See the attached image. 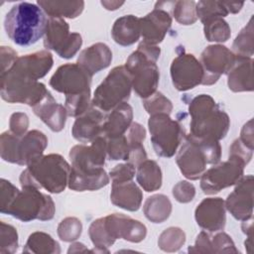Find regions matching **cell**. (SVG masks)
I'll list each match as a JSON object with an SVG mask.
<instances>
[{
    "mask_svg": "<svg viewBox=\"0 0 254 254\" xmlns=\"http://www.w3.org/2000/svg\"><path fill=\"white\" fill-rule=\"evenodd\" d=\"M70 166L59 154L42 155L33 160L21 173L22 188L32 187L46 190L51 193H60L68 184Z\"/></svg>",
    "mask_w": 254,
    "mask_h": 254,
    "instance_id": "1",
    "label": "cell"
},
{
    "mask_svg": "<svg viewBox=\"0 0 254 254\" xmlns=\"http://www.w3.org/2000/svg\"><path fill=\"white\" fill-rule=\"evenodd\" d=\"M48 18L37 4L20 2L6 14L4 28L9 39L18 46L37 43L46 32Z\"/></svg>",
    "mask_w": 254,
    "mask_h": 254,
    "instance_id": "2",
    "label": "cell"
},
{
    "mask_svg": "<svg viewBox=\"0 0 254 254\" xmlns=\"http://www.w3.org/2000/svg\"><path fill=\"white\" fill-rule=\"evenodd\" d=\"M190 115V135L206 140L219 141L229 130L227 113L208 94L193 97L189 105Z\"/></svg>",
    "mask_w": 254,
    "mask_h": 254,
    "instance_id": "3",
    "label": "cell"
},
{
    "mask_svg": "<svg viewBox=\"0 0 254 254\" xmlns=\"http://www.w3.org/2000/svg\"><path fill=\"white\" fill-rule=\"evenodd\" d=\"M160 54L158 46L142 42L128 57L124 65L130 74L132 88L144 99L153 95L159 85L160 72L156 63Z\"/></svg>",
    "mask_w": 254,
    "mask_h": 254,
    "instance_id": "4",
    "label": "cell"
},
{
    "mask_svg": "<svg viewBox=\"0 0 254 254\" xmlns=\"http://www.w3.org/2000/svg\"><path fill=\"white\" fill-rule=\"evenodd\" d=\"M221 147L218 141L186 136L176 162L181 173L189 180H197L206 171V165H215L220 161Z\"/></svg>",
    "mask_w": 254,
    "mask_h": 254,
    "instance_id": "5",
    "label": "cell"
},
{
    "mask_svg": "<svg viewBox=\"0 0 254 254\" xmlns=\"http://www.w3.org/2000/svg\"><path fill=\"white\" fill-rule=\"evenodd\" d=\"M48 146L47 136L39 130H31L23 136L6 131L0 137L1 158L9 163L28 166L43 155Z\"/></svg>",
    "mask_w": 254,
    "mask_h": 254,
    "instance_id": "6",
    "label": "cell"
},
{
    "mask_svg": "<svg viewBox=\"0 0 254 254\" xmlns=\"http://www.w3.org/2000/svg\"><path fill=\"white\" fill-rule=\"evenodd\" d=\"M56 211L55 202L49 194H46L36 188L24 187L18 190L10 204L1 210L19 220L28 222L39 219L42 221L51 220Z\"/></svg>",
    "mask_w": 254,
    "mask_h": 254,
    "instance_id": "7",
    "label": "cell"
},
{
    "mask_svg": "<svg viewBox=\"0 0 254 254\" xmlns=\"http://www.w3.org/2000/svg\"><path fill=\"white\" fill-rule=\"evenodd\" d=\"M132 90V81L124 65L111 69L96 87L91 105L99 110L109 112L123 102H127Z\"/></svg>",
    "mask_w": 254,
    "mask_h": 254,
    "instance_id": "8",
    "label": "cell"
},
{
    "mask_svg": "<svg viewBox=\"0 0 254 254\" xmlns=\"http://www.w3.org/2000/svg\"><path fill=\"white\" fill-rule=\"evenodd\" d=\"M148 127L156 154L164 158L173 157L185 137L182 125L170 114L158 113L150 115Z\"/></svg>",
    "mask_w": 254,
    "mask_h": 254,
    "instance_id": "9",
    "label": "cell"
},
{
    "mask_svg": "<svg viewBox=\"0 0 254 254\" xmlns=\"http://www.w3.org/2000/svg\"><path fill=\"white\" fill-rule=\"evenodd\" d=\"M249 162L236 152L229 151L227 161L215 164L200 177V188L206 194H214L235 185L242 177Z\"/></svg>",
    "mask_w": 254,
    "mask_h": 254,
    "instance_id": "10",
    "label": "cell"
},
{
    "mask_svg": "<svg viewBox=\"0 0 254 254\" xmlns=\"http://www.w3.org/2000/svg\"><path fill=\"white\" fill-rule=\"evenodd\" d=\"M0 79L1 97L9 103H24L34 107L50 92L44 83L24 78L11 71L0 74Z\"/></svg>",
    "mask_w": 254,
    "mask_h": 254,
    "instance_id": "11",
    "label": "cell"
},
{
    "mask_svg": "<svg viewBox=\"0 0 254 254\" xmlns=\"http://www.w3.org/2000/svg\"><path fill=\"white\" fill-rule=\"evenodd\" d=\"M82 38L78 33H70L64 19L48 18L44 35L46 49L55 51L63 59L72 58L80 49Z\"/></svg>",
    "mask_w": 254,
    "mask_h": 254,
    "instance_id": "12",
    "label": "cell"
},
{
    "mask_svg": "<svg viewBox=\"0 0 254 254\" xmlns=\"http://www.w3.org/2000/svg\"><path fill=\"white\" fill-rule=\"evenodd\" d=\"M106 156V139L103 136H99L89 145H75L70 149V169L84 175L100 173L104 170Z\"/></svg>",
    "mask_w": 254,
    "mask_h": 254,
    "instance_id": "13",
    "label": "cell"
},
{
    "mask_svg": "<svg viewBox=\"0 0 254 254\" xmlns=\"http://www.w3.org/2000/svg\"><path fill=\"white\" fill-rule=\"evenodd\" d=\"M91 77L77 64H65L58 67L50 79V85L65 97L90 94Z\"/></svg>",
    "mask_w": 254,
    "mask_h": 254,
    "instance_id": "14",
    "label": "cell"
},
{
    "mask_svg": "<svg viewBox=\"0 0 254 254\" xmlns=\"http://www.w3.org/2000/svg\"><path fill=\"white\" fill-rule=\"evenodd\" d=\"M236 56L222 45H210L200 55V64L203 69V85L215 83L222 74L228 73L233 66Z\"/></svg>",
    "mask_w": 254,
    "mask_h": 254,
    "instance_id": "15",
    "label": "cell"
},
{
    "mask_svg": "<svg viewBox=\"0 0 254 254\" xmlns=\"http://www.w3.org/2000/svg\"><path fill=\"white\" fill-rule=\"evenodd\" d=\"M174 86L180 91H186L202 83L203 69L196 58L181 49L173 60L170 67Z\"/></svg>",
    "mask_w": 254,
    "mask_h": 254,
    "instance_id": "16",
    "label": "cell"
},
{
    "mask_svg": "<svg viewBox=\"0 0 254 254\" xmlns=\"http://www.w3.org/2000/svg\"><path fill=\"white\" fill-rule=\"evenodd\" d=\"M235 185L233 191L224 200L225 207L237 220L250 219L253 214V176L242 177Z\"/></svg>",
    "mask_w": 254,
    "mask_h": 254,
    "instance_id": "17",
    "label": "cell"
},
{
    "mask_svg": "<svg viewBox=\"0 0 254 254\" xmlns=\"http://www.w3.org/2000/svg\"><path fill=\"white\" fill-rule=\"evenodd\" d=\"M103 218L105 228L114 241L122 238L130 242L138 243L144 240L147 235V228L141 221L125 214L112 213Z\"/></svg>",
    "mask_w": 254,
    "mask_h": 254,
    "instance_id": "18",
    "label": "cell"
},
{
    "mask_svg": "<svg viewBox=\"0 0 254 254\" xmlns=\"http://www.w3.org/2000/svg\"><path fill=\"white\" fill-rule=\"evenodd\" d=\"M53 64L54 60L52 54L44 50L18 57L13 66L8 71H12L31 80H38L50 71Z\"/></svg>",
    "mask_w": 254,
    "mask_h": 254,
    "instance_id": "19",
    "label": "cell"
},
{
    "mask_svg": "<svg viewBox=\"0 0 254 254\" xmlns=\"http://www.w3.org/2000/svg\"><path fill=\"white\" fill-rule=\"evenodd\" d=\"M225 202L221 197H207L201 200L195 210L196 223L209 232L222 230L226 222Z\"/></svg>",
    "mask_w": 254,
    "mask_h": 254,
    "instance_id": "20",
    "label": "cell"
},
{
    "mask_svg": "<svg viewBox=\"0 0 254 254\" xmlns=\"http://www.w3.org/2000/svg\"><path fill=\"white\" fill-rule=\"evenodd\" d=\"M172 26V16L168 11L156 4L154 10L140 18L141 36L143 42L156 45L161 43Z\"/></svg>",
    "mask_w": 254,
    "mask_h": 254,
    "instance_id": "21",
    "label": "cell"
},
{
    "mask_svg": "<svg viewBox=\"0 0 254 254\" xmlns=\"http://www.w3.org/2000/svg\"><path fill=\"white\" fill-rule=\"evenodd\" d=\"M105 118L103 111L90 105L83 114L76 117L71 129L73 138L81 143H91L102 136Z\"/></svg>",
    "mask_w": 254,
    "mask_h": 254,
    "instance_id": "22",
    "label": "cell"
},
{
    "mask_svg": "<svg viewBox=\"0 0 254 254\" xmlns=\"http://www.w3.org/2000/svg\"><path fill=\"white\" fill-rule=\"evenodd\" d=\"M32 108L34 113L52 131L60 132L64 128L67 116L66 109L64 105L58 103L50 92Z\"/></svg>",
    "mask_w": 254,
    "mask_h": 254,
    "instance_id": "23",
    "label": "cell"
},
{
    "mask_svg": "<svg viewBox=\"0 0 254 254\" xmlns=\"http://www.w3.org/2000/svg\"><path fill=\"white\" fill-rule=\"evenodd\" d=\"M111 61L112 52L109 47L103 43H96L81 51L76 64L92 76L109 66Z\"/></svg>",
    "mask_w": 254,
    "mask_h": 254,
    "instance_id": "24",
    "label": "cell"
},
{
    "mask_svg": "<svg viewBox=\"0 0 254 254\" xmlns=\"http://www.w3.org/2000/svg\"><path fill=\"white\" fill-rule=\"evenodd\" d=\"M133 123V109L127 103L123 102L116 106L106 115L102 136L106 139L123 136Z\"/></svg>",
    "mask_w": 254,
    "mask_h": 254,
    "instance_id": "25",
    "label": "cell"
},
{
    "mask_svg": "<svg viewBox=\"0 0 254 254\" xmlns=\"http://www.w3.org/2000/svg\"><path fill=\"white\" fill-rule=\"evenodd\" d=\"M110 199L114 205L120 208L129 211H136L141 206L143 192L133 181L112 184Z\"/></svg>",
    "mask_w": 254,
    "mask_h": 254,
    "instance_id": "26",
    "label": "cell"
},
{
    "mask_svg": "<svg viewBox=\"0 0 254 254\" xmlns=\"http://www.w3.org/2000/svg\"><path fill=\"white\" fill-rule=\"evenodd\" d=\"M252 64V58L236 56L235 63L227 73V84L230 90L233 92L253 90Z\"/></svg>",
    "mask_w": 254,
    "mask_h": 254,
    "instance_id": "27",
    "label": "cell"
},
{
    "mask_svg": "<svg viewBox=\"0 0 254 254\" xmlns=\"http://www.w3.org/2000/svg\"><path fill=\"white\" fill-rule=\"evenodd\" d=\"M111 36L120 46L135 44L141 37L140 18L134 15H125L118 18L112 27Z\"/></svg>",
    "mask_w": 254,
    "mask_h": 254,
    "instance_id": "28",
    "label": "cell"
},
{
    "mask_svg": "<svg viewBox=\"0 0 254 254\" xmlns=\"http://www.w3.org/2000/svg\"><path fill=\"white\" fill-rule=\"evenodd\" d=\"M243 2H225V1H198L195 5L196 16L203 23L215 19L224 18L229 13L236 14L243 7Z\"/></svg>",
    "mask_w": 254,
    "mask_h": 254,
    "instance_id": "29",
    "label": "cell"
},
{
    "mask_svg": "<svg viewBox=\"0 0 254 254\" xmlns=\"http://www.w3.org/2000/svg\"><path fill=\"white\" fill-rule=\"evenodd\" d=\"M37 4L51 18H76L84 8L83 1H38Z\"/></svg>",
    "mask_w": 254,
    "mask_h": 254,
    "instance_id": "30",
    "label": "cell"
},
{
    "mask_svg": "<svg viewBox=\"0 0 254 254\" xmlns=\"http://www.w3.org/2000/svg\"><path fill=\"white\" fill-rule=\"evenodd\" d=\"M136 179L139 186L146 191L151 192L159 190L162 186V171L157 162L145 160L137 166Z\"/></svg>",
    "mask_w": 254,
    "mask_h": 254,
    "instance_id": "31",
    "label": "cell"
},
{
    "mask_svg": "<svg viewBox=\"0 0 254 254\" xmlns=\"http://www.w3.org/2000/svg\"><path fill=\"white\" fill-rule=\"evenodd\" d=\"M109 183V176L106 174L105 170L100 173L93 175H84L74 172L70 169L68 178V188L75 191L84 190H96Z\"/></svg>",
    "mask_w": 254,
    "mask_h": 254,
    "instance_id": "32",
    "label": "cell"
},
{
    "mask_svg": "<svg viewBox=\"0 0 254 254\" xmlns=\"http://www.w3.org/2000/svg\"><path fill=\"white\" fill-rule=\"evenodd\" d=\"M143 211L151 222L162 223L169 218L172 212V203L167 195L161 193L154 194L146 199Z\"/></svg>",
    "mask_w": 254,
    "mask_h": 254,
    "instance_id": "33",
    "label": "cell"
},
{
    "mask_svg": "<svg viewBox=\"0 0 254 254\" xmlns=\"http://www.w3.org/2000/svg\"><path fill=\"white\" fill-rule=\"evenodd\" d=\"M23 252L35 254H59L60 244L48 233L36 231L30 234L23 248Z\"/></svg>",
    "mask_w": 254,
    "mask_h": 254,
    "instance_id": "34",
    "label": "cell"
},
{
    "mask_svg": "<svg viewBox=\"0 0 254 254\" xmlns=\"http://www.w3.org/2000/svg\"><path fill=\"white\" fill-rule=\"evenodd\" d=\"M88 234L90 237L91 242L94 245V249L91 252H106L108 253L107 248L114 244V240L109 236L105 225H104V218L100 217L92 221L89 226Z\"/></svg>",
    "mask_w": 254,
    "mask_h": 254,
    "instance_id": "35",
    "label": "cell"
},
{
    "mask_svg": "<svg viewBox=\"0 0 254 254\" xmlns=\"http://www.w3.org/2000/svg\"><path fill=\"white\" fill-rule=\"evenodd\" d=\"M253 17L250 18L247 25L240 31L235 38L232 48L233 54L240 57L252 58L253 56Z\"/></svg>",
    "mask_w": 254,
    "mask_h": 254,
    "instance_id": "36",
    "label": "cell"
},
{
    "mask_svg": "<svg viewBox=\"0 0 254 254\" xmlns=\"http://www.w3.org/2000/svg\"><path fill=\"white\" fill-rule=\"evenodd\" d=\"M203 32L208 42H226L231 36L230 27L223 18H215L203 23Z\"/></svg>",
    "mask_w": 254,
    "mask_h": 254,
    "instance_id": "37",
    "label": "cell"
},
{
    "mask_svg": "<svg viewBox=\"0 0 254 254\" xmlns=\"http://www.w3.org/2000/svg\"><path fill=\"white\" fill-rule=\"evenodd\" d=\"M186 234L179 227H169L159 236L158 246L165 252H176L185 244Z\"/></svg>",
    "mask_w": 254,
    "mask_h": 254,
    "instance_id": "38",
    "label": "cell"
},
{
    "mask_svg": "<svg viewBox=\"0 0 254 254\" xmlns=\"http://www.w3.org/2000/svg\"><path fill=\"white\" fill-rule=\"evenodd\" d=\"M172 5L173 16L180 24L191 25L197 20L194 1H175Z\"/></svg>",
    "mask_w": 254,
    "mask_h": 254,
    "instance_id": "39",
    "label": "cell"
},
{
    "mask_svg": "<svg viewBox=\"0 0 254 254\" xmlns=\"http://www.w3.org/2000/svg\"><path fill=\"white\" fill-rule=\"evenodd\" d=\"M129 153L130 148L125 134L117 138L106 139V154L109 160L128 161Z\"/></svg>",
    "mask_w": 254,
    "mask_h": 254,
    "instance_id": "40",
    "label": "cell"
},
{
    "mask_svg": "<svg viewBox=\"0 0 254 254\" xmlns=\"http://www.w3.org/2000/svg\"><path fill=\"white\" fill-rule=\"evenodd\" d=\"M18 249V233L15 227L0 222V253L12 254Z\"/></svg>",
    "mask_w": 254,
    "mask_h": 254,
    "instance_id": "41",
    "label": "cell"
},
{
    "mask_svg": "<svg viewBox=\"0 0 254 254\" xmlns=\"http://www.w3.org/2000/svg\"><path fill=\"white\" fill-rule=\"evenodd\" d=\"M82 231V224L76 217H66L63 219L58 226L59 237L65 242L76 240Z\"/></svg>",
    "mask_w": 254,
    "mask_h": 254,
    "instance_id": "42",
    "label": "cell"
},
{
    "mask_svg": "<svg viewBox=\"0 0 254 254\" xmlns=\"http://www.w3.org/2000/svg\"><path fill=\"white\" fill-rule=\"evenodd\" d=\"M145 110L150 114L166 113L170 114L173 110V104L170 99H168L163 93L156 91L153 95L145 98L143 101Z\"/></svg>",
    "mask_w": 254,
    "mask_h": 254,
    "instance_id": "43",
    "label": "cell"
},
{
    "mask_svg": "<svg viewBox=\"0 0 254 254\" xmlns=\"http://www.w3.org/2000/svg\"><path fill=\"white\" fill-rule=\"evenodd\" d=\"M211 253H238L231 237L225 232H218L210 237Z\"/></svg>",
    "mask_w": 254,
    "mask_h": 254,
    "instance_id": "44",
    "label": "cell"
},
{
    "mask_svg": "<svg viewBox=\"0 0 254 254\" xmlns=\"http://www.w3.org/2000/svg\"><path fill=\"white\" fill-rule=\"evenodd\" d=\"M136 174V167L127 162L124 164H118L109 172V177L112 180V184H120L130 182L133 180Z\"/></svg>",
    "mask_w": 254,
    "mask_h": 254,
    "instance_id": "45",
    "label": "cell"
},
{
    "mask_svg": "<svg viewBox=\"0 0 254 254\" xmlns=\"http://www.w3.org/2000/svg\"><path fill=\"white\" fill-rule=\"evenodd\" d=\"M173 195L179 202H190L195 195V188L188 181H181L174 186Z\"/></svg>",
    "mask_w": 254,
    "mask_h": 254,
    "instance_id": "46",
    "label": "cell"
},
{
    "mask_svg": "<svg viewBox=\"0 0 254 254\" xmlns=\"http://www.w3.org/2000/svg\"><path fill=\"white\" fill-rule=\"evenodd\" d=\"M125 136L128 141L130 149L140 147L143 146V141L146 137V130L141 124L133 122L129 129L127 130V132L125 133Z\"/></svg>",
    "mask_w": 254,
    "mask_h": 254,
    "instance_id": "47",
    "label": "cell"
},
{
    "mask_svg": "<svg viewBox=\"0 0 254 254\" xmlns=\"http://www.w3.org/2000/svg\"><path fill=\"white\" fill-rule=\"evenodd\" d=\"M9 131L17 136H23L26 134L29 127V118L27 114L22 112L13 113L9 120Z\"/></svg>",
    "mask_w": 254,
    "mask_h": 254,
    "instance_id": "48",
    "label": "cell"
},
{
    "mask_svg": "<svg viewBox=\"0 0 254 254\" xmlns=\"http://www.w3.org/2000/svg\"><path fill=\"white\" fill-rule=\"evenodd\" d=\"M0 186H1V205H0V211H1L10 204V202L13 200V198L15 197L19 190L5 179H1Z\"/></svg>",
    "mask_w": 254,
    "mask_h": 254,
    "instance_id": "49",
    "label": "cell"
},
{
    "mask_svg": "<svg viewBox=\"0 0 254 254\" xmlns=\"http://www.w3.org/2000/svg\"><path fill=\"white\" fill-rule=\"evenodd\" d=\"M0 55H1V72H0V74H2V73H5L6 71H8L13 66L16 60L18 59V56H17V53L11 47H6V46L1 47Z\"/></svg>",
    "mask_w": 254,
    "mask_h": 254,
    "instance_id": "50",
    "label": "cell"
},
{
    "mask_svg": "<svg viewBox=\"0 0 254 254\" xmlns=\"http://www.w3.org/2000/svg\"><path fill=\"white\" fill-rule=\"evenodd\" d=\"M210 235L205 232L201 231L195 240V243L192 247L189 248V252H195V253H211V244H210Z\"/></svg>",
    "mask_w": 254,
    "mask_h": 254,
    "instance_id": "51",
    "label": "cell"
},
{
    "mask_svg": "<svg viewBox=\"0 0 254 254\" xmlns=\"http://www.w3.org/2000/svg\"><path fill=\"white\" fill-rule=\"evenodd\" d=\"M239 140L245 147H247L250 150H253L254 143H253V120L252 119L246 122L242 127Z\"/></svg>",
    "mask_w": 254,
    "mask_h": 254,
    "instance_id": "52",
    "label": "cell"
},
{
    "mask_svg": "<svg viewBox=\"0 0 254 254\" xmlns=\"http://www.w3.org/2000/svg\"><path fill=\"white\" fill-rule=\"evenodd\" d=\"M89 250L85 247V245L84 244H82V243H80V242H75V243H72L70 246H69V248H68V250H67V252L68 253H77V252H88Z\"/></svg>",
    "mask_w": 254,
    "mask_h": 254,
    "instance_id": "53",
    "label": "cell"
},
{
    "mask_svg": "<svg viewBox=\"0 0 254 254\" xmlns=\"http://www.w3.org/2000/svg\"><path fill=\"white\" fill-rule=\"evenodd\" d=\"M101 4L107 10H116L119 7H121L124 4V2L123 1H101Z\"/></svg>",
    "mask_w": 254,
    "mask_h": 254,
    "instance_id": "54",
    "label": "cell"
}]
</instances>
